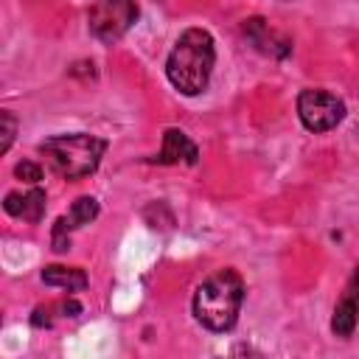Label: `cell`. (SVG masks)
<instances>
[{
	"label": "cell",
	"mask_w": 359,
	"mask_h": 359,
	"mask_svg": "<svg viewBox=\"0 0 359 359\" xmlns=\"http://www.w3.org/2000/svg\"><path fill=\"white\" fill-rule=\"evenodd\" d=\"M213 65H216V42L210 31L185 28L165 59V76L171 87L180 90L182 95H199L210 84Z\"/></svg>",
	"instance_id": "obj_1"
},
{
	"label": "cell",
	"mask_w": 359,
	"mask_h": 359,
	"mask_svg": "<svg viewBox=\"0 0 359 359\" xmlns=\"http://www.w3.org/2000/svg\"><path fill=\"white\" fill-rule=\"evenodd\" d=\"M244 303V280L236 269H219L210 278H205L191 300V311L199 325L208 331H230L238 320Z\"/></svg>",
	"instance_id": "obj_2"
},
{
	"label": "cell",
	"mask_w": 359,
	"mask_h": 359,
	"mask_svg": "<svg viewBox=\"0 0 359 359\" xmlns=\"http://www.w3.org/2000/svg\"><path fill=\"white\" fill-rule=\"evenodd\" d=\"M39 151L53 174H59L62 180H81V177H90L101 165L107 140L98 135H87V132L53 135L39 143Z\"/></svg>",
	"instance_id": "obj_3"
},
{
	"label": "cell",
	"mask_w": 359,
	"mask_h": 359,
	"mask_svg": "<svg viewBox=\"0 0 359 359\" xmlns=\"http://www.w3.org/2000/svg\"><path fill=\"white\" fill-rule=\"evenodd\" d=\"M137 20V3L135 0H93L87 11L90 34L101 42H118Z\"/></svg>",
	"instance_id": "obj_4"
},
{
	"label": "cell",
	"mask_w": 359,
	"mask_h": 359,
	"mask_svg": "<svg viewBox=\"0 0 359 359\" xmlns=\"http://www.w3.org/2000/svg\"><path fill=\"white\" fill-rule=\"evenodd\" d=\"M297 118L309 132H331L345 118V101L328 90L309 87L297 95Z\"/></svg>",
	"instance_id": "obj_5"
},
{
	"label": "cell",
	"mask_w": 359,
	"mask_h": 359,
	"mask_svg": "<svg viewBox=\"0 0 359 359\" xmlns=\"http://www.w3.org/2000/svg\"><path fill=\"white\" fill-rule=\"evenodd\" d=\"M199 160V149L196 143L182 132V129H165L163 132V149L149 157V163H157V165H196Z\"/></svg>",
	"instance_id": "obj_6"
},
{
	"label": "cell",
	"mask_w": 359,
	"mask_h": 359,
	"mask_svg": "<svg viewBox=\"0 0 359 359\" xmlns=\"http://www.w3.org/2000/svg\"><path fill=\"white\" fill-rule=\"evenodd\" d=\"M45 191L42 188H28V191H8L3 199V210L14 219L39 224L45 216Z\"/></svg>",
	"instance_id": "obj_7"
},
{
	"label": "cell",
	"mask_w": 359,
	"mask_h": 359,
	"mask_svg": "<svg viewBox=\"0 0 359 359\" xmlns=\"http://www.w3.org/2000/svg\"><path fill=\"white\" fill-rule=\"evenodd\" d=\"M359 323V272L351 278L345 294L337 300L334 306V317H331V331L337 337H351L356 331Z\"/></svg>",
	"instance_id": "obj_8"
},
{
	"label": "cell",
	"mask_w": 359,
	"mask_h": 359,
	"mask_svg": "<svg viewBox=\"0 0 359 359\" xmlns=\"http://www.w3.org/2000/svg\"><path fill=\"white\" fill-rule=\"evenodd\" d=\"M244 34H247V39H250L261 53H266V56L280 59V56H286V53L292 50V42H289L286 36H280L278 31H272V28L266 25V20H261V17L244 20Z\"/></svg>",
	"instance_id": "obj_9"
},
{
	"label": "cell",
	"mask_w": 359,
	"mask_h": 359,
	"mask_svg": "<svg viewBox=\"0 0 359 359\" xmlns=\"http://www.w3.org/2000/svg\"><path fill=\"white\" fill-rule=\"evenodd\" d=\"M42 280L48 286H59L67 292H81L87 286V275L79 266H62V264H50L42 269Z\"/></svg>",
	"instance_id": "obj_10"
},
{
	"label": "cell",
	"mask_w": 359,
	"mask_h": 359,
	"mask_svg": "<svg viewBox=\"0 0 359 359\" xmlns=\"http://www.w3.org/2000/svg\"><path fill=\"white\" fill-rule=\"evenodd\" d=\"M95 216H98V202H95L93 196H79V199L70 205L67 216H62V219H65V224H67L70 230H76V227H81V224H90Z\"/></svg>",
	"instance_id": "obj_11"
},
{
	"label": "cell",
	"mask_w": 359,
	"mask_h": 359,
	"mask_svg": "<svg viewBox=\"0 0 359 359\" xmlns=\"http://www.w3.org/2000/svg\"><path fill=\"white\" fill-rule=\"evenodd\" d=\"M0 123H3V143H0V151L6 154V151L11 149V143H14V135H17V121H14V115H11L8 109H3V112H0Z\"/></svg>",
	"instance_id": "obj_12"
},
{
	"label": "cell",
	"mask_w": 359,
	"mask_h": 359,
	"mask_svg": "<svg viewBox=\"0 0 359 359\" xmlns=\"http://www.w3.org/2000/svg\"><path fill=\"white\" fill-rule=\"evenodd\" d=\"M14 174H17L20 180L31 182V185H36V182L42 180V168H39L34 160H22V163H17V165H14Z\"/></svg>",
	"instance_id": "obj_13"
}]
</instances>
